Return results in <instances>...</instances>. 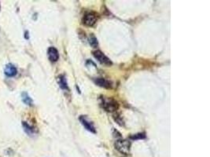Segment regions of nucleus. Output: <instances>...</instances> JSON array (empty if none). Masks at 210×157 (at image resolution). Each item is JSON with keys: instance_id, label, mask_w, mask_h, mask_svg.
I'll return each instance as SVG.
<instances>
[{"instance_id": "obj_1", "label": "nucleus", "mask_w": 210, "mask_h": 157, "mask_svg": "<svg viewBox=\"0 0 210 157\" xmlns=\"http://www.w3.org/2000/svg\"><path fill=\"white\" fill-rule=\"evenodd\" d=\"M99 101H100V105L103 107V109H104L107 112H113L119 109L118 102L116 101L112 97H103L102 96L99 98Z\"/></svg>"}, {"instance_id": "obj_2", "label": "nucleus", "mask_w": 210, "mask_h": 157, "mask_svg": "<svg viewBox=\"0 0 210 157\" xmlns=\"http://www.w3.org/2000/svg\"><path fill=\"white\" fill-rule=\"evenodd\" d=\"M115 148L121 153L128 155L130 153L131 142L124 139H119L115 142Z\"/></svg>"}, {"instance_id": "obj_3", "label": "nucleus", "mask_w": 210, "mask_h": 157, "mask_svg": "<svg viewBox=\"0 0 210 157\" xmlns=\"http://www.w3.org/2000/svg\"><path fill=\"white\" fill-rule=\"evenodd\" d=\"M99 16L94 12H89L86 14L83 17V23L87 26H94L96 24Z\"/></svg>"}, {"instance_id": "obj_4", "label": "nucleus", "mask_w": 210, "mask_h": 157, "mask_svg": "<svg viewBox=\"0 0 210 157\" xmlns=\"http://www.w3.org/2000/svg\"><path fill=\"white\" fill-rule=\"evenodd\" d=\"M93 55L95 57V59H97L98 61H99L102 64H104L106 66H110L113 64L111 60H110V58L106 57L101 50H95V51H94L93 52Z\"/></svg>"}, {"instance_id": "obj_5", "label": "nucleus", "mask_w": 210, "mask_h": 157, "mask_svg": "<svg viewBox=\"0 0 210 157\" xmlns=\"http://www.w3.org/2000/svg\"><path fill=\"white\" fill-rule=\"evenodd\" d=\"M80 123H81V124L83 125V126L85 127V129L87 130L88 131L91 132V133L93 134L96 133V130L94 124L92 123V122H90V121L89 120V119L87 116H81L80 117Z\"/></svg>"}, {"instance_id": "obj_6", "label": "nucleus", "mask_w": 210, "mask_h": 157, "mask_svg": "<svg viewBox=\"0 0 210 157\" xmlns=\"http://www.w3.org/2000/svg\"><path fill=\"white\" fill-rule=\"evenodd\" d=\"M47 55H48L49 60L52 62H56L58 59H59V54L58 51L54 47H49L47 50Z\"/></svg>"}, {"instance_id": "obj_7", "label": "nucleus", "mask_w": 210, "mask_h": 157, "mask_svg": "<svg viewBox=\"0 0 210 157\" xmlns=\"http://www.w3.org/2000/svg\"><path fill=\"white\" fill-rule=\"evenodd\" d=\"M94 83L98 86H101V87H104L106 89L112 88L113 86V83L112 82H110V80H107L106 79H103V78H97L94 80Z\"/></svg>"}, {"instance_id": "obj_8", "label": "nucleus", "mask_w": 210, "mask_h": 157, "mask_svg": "<svg viewBox=\"0 0 210 157\" xmlns=\"http://www.w3.org/2000/svg\"><path fill=\"white\" fill-rule=\"evenodd\" d=\"M18 72V70L16 68V67L14 65H13L12 64H8L6 65L5 68V74L9 77H13V76H16Z\"/></svg>"}, {"instance_id": "obj_9", "label": "nucleus", "mask_w": 210, "mask_h": 157, "mask_svg": "<svg viewBox=\"0 0 210 157\" xmlns=\"http://www.w3.org/2000/svg\"><path fill=\"white\" fill-rule=\"evenodd\" d=\"M57 83L59 85V86L61 87L62 90H69V86L68 83H67V80H66V77L64 75H61L57 77Z\"/></svg>"}, {"instance_id": "obj_10", "label": "nucleus", "mask_w": 210, "mask_h": 157, "mask_svg": "<svg viewBox=\"0 0 210 157\" xmlns=\"http://www.w3.org/2000/svg\"><path fill=\"white\" fill-rule=\"evenodd\" d=\"M21 97H22V101L24 104H26L28 105H32V99L30 97V96L26 93V92L22 93Z\"/></svg>"}, {"instance_id": "obj_11", "label": "nucleus", "mask_w": 210, "mask_h": 157, "mask_svg": "<svg viewBox=\"0 0 210 157\" xmlns=\"http://www.w3.org/2000/svg\"><path fill=\"white\" fill-rule=\"evenodd\" d=\"M23 126H24L25 132H26L28 134H29L30 136L35 134V130L33 129V127H32L29 124L25 123V122H23Z\"/></svg>"}, {"instance_id": "obj_12", "label": "nucleus", "mask_w": 210, "mask_h": 157, "mask_svg": "<svg viewBox=\"0 0 210 157\" xmlns=\"http://www.w3.org/2000/svg\"><path fill=\"white\" fill-rule=\"evenodd\" d=\"M88 42L90 46H92L93 47H96L98 46V40L96 39V37L94 36V34H90V36H89L88 39Z\"/></svg>"}, {"instance_id": "obj_13", "label": "nucleus", "mask_w": 210, "mask_h": 157, "mask_svg": "<svg viewBox=\"0 0 210 157\" xmlns=\"http://www.w3.org/2000/svg\"><path fill=\"white\" fill-rule=\"evenodd\" d=\"M131 139H133V140H137V139H144L146 138V134L144 133H139L136 134L132 135L130 137Z\"/></svg>"}, {"instance_id": "obj_14", "label": "nucleus", "mask_w": 210, "mask_h": 157, "mask_svg": "<svg viewBox=\"0 0 210 157\" xmlns=\"http://www.w3.org/2000/svg\"><path fill=\"white\" fill-rule=\"evenodd\" d=\"M0 9H1V6H0Z\"/></svg>"}]
</instances>
